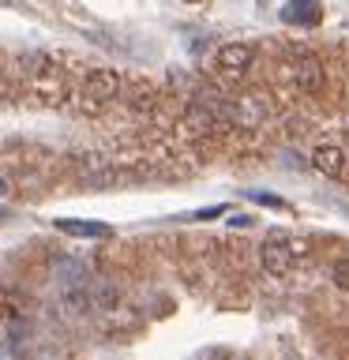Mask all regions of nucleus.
Here are the masks:
<instances>
[{"mask_svg": "<svg viewBox=\"0 0 349 360\" xmlns=\"http://www.w3.org/2000/svg\"><path fill=\"white\" fill-rule=\"evenodd\" d=\"M252 56H255V49L248 41H229L218 49V56H214V68H218L222 79H241V75H248V68H252Z\"/></svg>", "mask_w": 349, "mask_h": 360, "instance_id": "nucleus-1", "label": "nucleus"}, {"mask_svg": "<svg viewBox=\"0 0 349 360\" xmlns=\"http://www.w3.org/2000/svg\"><path fill=\"white\" fill-rule=\"evenodd\" d=\"M293 75H297L300 90H308V94H319V90L326 86V72H323V60L308 49L293 53Z\"/></svg>", "mask_w": 349, "mask_h": 360, "instance_id": "nucleus-2", "label": "nucleus"}, {"mask_svg": "<svg viewBox=\"0 0 349 360\" xmlns=\"http://www.w3.org/2000/svg\"><path fill=\"white\" fill-rule=\"evenodd\" d=\"M293 255H297V248L286 244V240H278V236H274V240H263V244H259V263H263V270H267V274H274V278L289 274Z\"/></svg>", "mask_w": 349, "mask_h": 360, "instance_id": "nucleus-3", "label": "nucleus"}, {"mask_svg": "<svg viewBox=\"0 0 349 360\" xmlns=\"http://www.w3.org/2000/svg\"><path fill=\"white\" fill-rule=\"evenodd\" d=\"M117 90H120V75L109 72V68H94L83 79V94L90 101H109V98H117Z\"/></svg>", "mask_w": 349, "mask_h": 360, "instance_id": "nucleus-4", "label": "nucleus"}, {"mask_svg": "<svg viewBox=\"0 0 349 360\" xmlns=\"http://www.w3.org/2000/svg\"><path fill=\"white\" fill-rule=\"evenodd\" d=\"M312 165H315V173H323L326 180H338L345 173V150L334 143H319L312 150Z\"/></svg>", "mask_w": 349, "mask_h": 360, "instance_id": "nucleus-5", "label": "nucleus"}, {"mask_svg": "<svg viewBox=\"0 0 349 360\" xmlns=\"http://www.w3.org/2000/svg\"><path fill=\"white\" fill-rule=\"evenodd\" d=\"M56 229L68 233V236H98V240L113 233L106 221H75V218H61V221H56Z\"/></svg>", "mask_w": 349, "mask_h": 360, "instance_id": "nucleus-6", "label": "nucleus"}, {"mask_svg": "<svg viewBox=\"0 0 349 360\" xmlns=\"http://www.w3.org/2000/svg\"><path fill=\"white\" fill-rule=\"evenodd\" d=\"M53 274H56V281H61V289L83 285V281H87V270H83V263H79V259H61Z\"/></svg>", "mask_w": 349, "mask_h": 360, "instance_id": "nucleus-7", "label": "nucleus"}, {"mask_svg": "<svg viewBox=\"0 0 349 360\" xmlns=\"http://www.w3.org/2000/svg\"><path fill=\"white\" fill-rule=\"evenodd\" d=\"M286 19H289V22H304V27H312V22L319 19V11H315L312 0H300V4H293V8L286 11Z\"/></svg>", "mask_w": 349, "mask_h": 360, "instance_id": "nucleus-8", "label": "nucleus"}, {"mask_svg": "<svg viewBox=\"0 0 349 360\" xmlns=\"http://www.w3.org/2000/svg\"><path fill=\"white\" fill-rule=\"evenodd\" d=\"M248 199L259 202V207H274V210H286V207H289L281 195H274V191H248Z\"/></svg>", "mask_w": 349, "mask_h": 360, "instance_id": "nucleus-9", "label": "nucleus"}, {"mask_svg": "<svg viewBox=\"0 0 349 360\" xmlns=\"http://www.w3.org/2000/svg\"><path fill=\"white\" fill-rule=\"evenodd\" d=\"M331 281H334V285L342 289V292H349V259H338V263H334Z\"/></svg>", "mask_w": 349, "mask_h": 360, "instance_id": "nucleus-10", "label": "nucleus"}, {"mask_svg": "<svg viewBox=\"0 0 349 360\" xmlns=\"http://www.w3.org/2000/svg\"><path fill=\"white\" fill-rule=\"evenodd\" d=\"M117 297H120V292L113 289V281H101V285H98V300L106 304V308H113V304H117Z\"/></svg>", "mask_w": 349, "mask_h": 360, "instance_id": "nucleus-11", "label": "nucleus"}, {"mask_svg": "<svg viewBox=\"0 0 349 360\" xmlns=\"http://www.w3.org/2000/svg\"><path fill=\"white\" fill-rule=\"evenodd\" d=\"M222 210H225V207H207V210H196V214H191V218H218Z\"/></svg>", "mask_w": 349, "mask_h": 360, "instance_id": "nucleus-12", "label": "nucleus"}, {"mask_svg": "<svg viewBox=\"0 0 349 360\" xmlns=\"http://www.w3.org/2000/svg\"><path fill=\"white\" fill-rule=\"evenodd\" d=\"M4 191H8V180H4V176H0V195H4Z\"/></svg>", "mask_w": 349, "mask_h": 360, "instance_id": "nucleus-13", "label": "nucleus"}, {"mask_svg": "<svg viewBox=\"0 0 349 360\" xmlns=\"http://www.w3.org/2000/svg\"><path fill=\"white\" fill-rule=\"evenodd\" d=\"M0 218H4V214H0Z\"/></svg>", "mask_w": 349, "mask_h": 360, "instance_id": "nucleus-14", "label": "nucleus"}, {"mask_svg": "<svg viewBox=\"0 0 349 360\" xmlns=\"http://www.w3.org/2000/svg\"><path fill=\"white\" fill-rule=\"evenodd\" d=\"M191 4H196V0H191Z\"/></svg>", "mask_w": 349, "mask_h": 360, "instance_id": "nucleus-15", "label": "nucleus"}]
</instances>
